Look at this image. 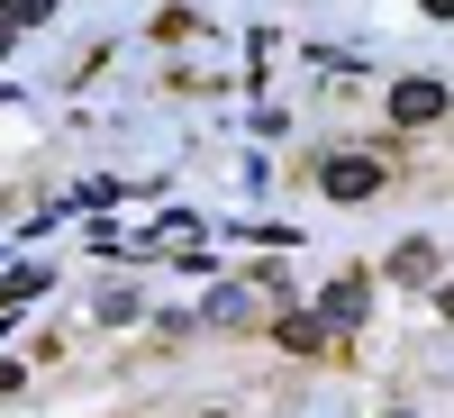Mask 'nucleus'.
Masks as SVG:
<instances>
[{"label":"nucleus","mask_w":454,"mask_h":418,"mask_svg":"<svg viewBox=\"0 0 454 418\" xmlns=\"http://www.w3.org/2000/svg\"><path fill=\"white\" fill-rule=\"evenodd\" d=\"M382 164H372V155H327V173H318V192L327 201H372V192H382Z\"/></svg>","instance_id":"obj_1"},{"label":"nucleus","mask_w":454,"mask_h":418,"mask_svg":"<svg viewBox=\"0 0 454 418\" xmlns=\"http://www.w3.org/2000/svg\"><path fill=\"white\" fill-rule=\"evenodd\" d=\"M391 119H400V128H427V119H445V83H436V73H409V83L391 91Z\"/></svg>","instance_id":"obj_2"},{"label":"nucleus","mask_w":454,"mask_h":418,"mask_svg":"<svg viewBox=\"0 0 454 418\" xmlns=\"http://www.w3.org/2000/svg\"><path fill=\"white\" fill-rule=\"evenodd\" d=\"M36 291H46V273H36V264H19V273H0V319H10L19 300H36Z\"/></svg>","instance_id":"obj_3"},{"label":"nucleus","mask_w":454,"mask_h":418,"mask_svg":"<svg viewBox=\"0 0 454 418\" xmlns=\"http://www.w3.org/2000/svg\"><path fill=\"white\" fill-rule=\"evenodd\" d=\"M355 310H364V273H346V282L327 291V319H355Z\"/></svg>","instance_id":"obj_4"},{"label":"nucleus","mask_w":454,"mask_h":418,"mask_svg":"<svg viewBox=\"0 0 454 418\" xmlns=\"http://www.w3.org/2000/svg\"><path fill=\"white\" fill-rule=\"evenodd\" d=\"M0 19H10V28H36V19H55V0H0Z\"/></svg>","instance_id":"obj_5"},{"label":"nucleus","mask_w":454,"mask_h":418,"mask_svg":"<svg viewBox=\"0 0 454 418\" xmlns=\"http://www.w3.org/2000/svg\"><path fill=\"white\" fill-rule=\"evenodd\" d=\"M427 19H454V0H427Z\"/></svg>","instance_id":"obj_6"},{"label":"nucleus","mask_w":454,"mask_h":418,"mask_svg":"<svg viewBox=\"0 0 454 418\" xmlns=\"http://www.w3.org/2000/svg\"><path fill=\"white\" fill-rule=\"evenodd\" d=\"M10 36H19V28H10V19H0V55H10Z\"/></svg>","instance_id":"obj_7"},{"label":"nucleus","mask_w":454,"mask_h":418,"mask_svg":"<svg viewBox=\"0 0 454 418\" xmlns=\"http://www.w3.org/2000/svg\"><path fill=\"white\" fill-rule=\"evenodd\" d=\"M436 310H445V319H454V291H445V300H436Z\"/></svg>","instance_id":"obj_8"}]
</instances>
